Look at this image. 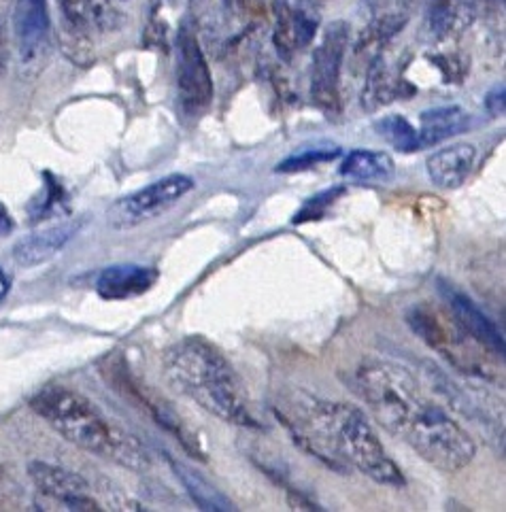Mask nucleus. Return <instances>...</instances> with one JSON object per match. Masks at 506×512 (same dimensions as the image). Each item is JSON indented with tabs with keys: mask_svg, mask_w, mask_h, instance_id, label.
Masks as SVG:
<instances>
[{
	"mask_svg": "<svg viewBox=\"0 0 506 512\" xmlns=\"http://www.w3.org/2000/svg\"><path fill=\"white\" fill-rule=\"evenodd\" d=\"M30 408L71 445L94 453L132 472L151 468V453L143 442L111 421L83 394L62 385H47L30 398Z\"/></svg>",
	"mask_w": 506,
	"mask_h": 512,
	"instance_id": "obj_4",
	"label": "nucleus"
},
{
	"mask_svg": "<svg viewBox=\"0 0 506 512\" xmlns=\"http://www.w3.org/2000/svg\"><path fill=\"white\" fill-rule=\"evenodd\" d=\"M66 209H69V194H66L64 185L58 181V177L49 173V170H45L41 192L28 204L30 224H39V221L52 219L64 213Z\"/></svg>",
	"mask_w": 506,
	"mask_h": 512,
	"instance_id": "obj_18",
	"label": "nucleus"
},
{
	"mask_svg": "<svg viewBox=\"0 0 506 512\" xmlns=\"http://www.w3.org/2000/svg\"><path fill=\"white\" fill-rule=\"evenodd\" d=\"M470 115L460 107H438L428 109L419 115V143L421 147H432L443 143L455 134H462L470 128Z\"/></svg>",
	"mask_w": 506,
	"mask_h": 512,
	"instance_id": "obj_16",
	"label": "nucleus"
},
{
	"mask_svg": "<svg viewBox=\"0 0 506 512\" xmlns=\"http://www.w3.org/2000/svg\"><path fill=\"white\" fill-rule=\"evenodd\" d=\"M7 292H9V279L5 275V270L0 268V300L7 296Z\"/></svg>",
	"mask_w": 506,
	"mask_h": 512,
	"instance_id": "obj_29",
	"label": "nucleus"
},
{
	"mask_svg": "<svg viewBox=\"0 0 506 512\" xmlns=\"http://www.w3.org/2000/svg\"><path fill=\"white\" fill-rule=\"evenodd\" d=\"M438 289L449 304V311L455 319V323L462 328L464 334H468L472 340H477L481 347L487 351H492L496 355H504V336L500 328L492 321V317H487L479 306L472 302L466 294H462L460 289H455L453 285L438 281Z\"/></svg>",
	"mask_w": 506,
	"mask_h": 512,
	"instance_id": "obj_10",
	"label": "nucleus"
},
{
	"mask_svg": "<svg viewBox=\"0 0 506 512\" xmlns=\"http://www.w3.org/2000/svg\"><path fill=\"white\" fill-rule=\"evenodd\" d=\"M177 96L188 117L207 111L213 100V77L200 43L188 22L177 32Z\"/></svg>",
	"mask_w": 506,
	"mask_h": 512,
	"instance_id": "obj_7",
	"label": "nucleus"
},
{
	"mask_svg": "<svg viewBox=\"0 0 506 512\" xmlns=\"http://www.w3.org/2000/svg\"><path fill=\"white\" fill-rule=\"evenodd\" d=\"M226 3H230V0H226Z\"/></svg>",
	"mask_w": 506,
	"mask_h": 512,
	"instance_id": "obj_34",
	"label": "nucleus"
},
{
	"mask_svg": "<svg viewBox=\"0 0 506 512\" xmlns=\"http://www.w3.org/2000/svg\"><path fill=\"white\" fill-rule=\"evenodd\" d=\"M415 5H417V0H398V7H400V11H404V13H409Z\"/></svg>",
	"mask_w": 506,
	"mask_h": 512,
	"instance_id": "obj_30",
	"label": "nucleus"
},
{
	"mask_svg": "<svg viewBox=\"0 0 506 512\" xmlns=\"http://www.w3.org/2000/svg\"><path fill=\"white\" fill-rule=\"evenodd\" d=\"M5 3V0H0V5H3Z\"/></svg>",
	"mask_w": 506,
	"mask_h": 512,
	"instance_id": "obj_33",
	"label": "nucleus"
},
{
	"mask_svg": "<svg viewBox=\"0 0 506 512\" xmlns=\"http://www.w3.org/2000/svg\"><path fill=\"white\" fill-rule=\"evenodd\" d=\"M160 279L158 270L139 264H115L96 279V292L105 300H128L147 294Z\"/></svg>",
	"mask_w": 506,
	"mask_h": 512,
	"instance_id": "obj_11",
	"label": "nucleus"
},
{
	"mask_svg": "<svg viewBox=\"0 0 506 512\" xmlns=\"http://www.w3.org/2000/svg\"><path fill=\"white\" fill-rule=\"evenodd\" d=\"M341 175L353 183H387L396 175V164L383 151L353 149L341 164Z\"/></svg>",
	"mask_w": 506,
	"mask_h": 512,
	"instance_id": "obj_15",
	"label": "nucleus"
},
{
	"mask_svg": "<svg viewBox=\"0 0 506 512\" xmlns=\"http://www.w3.org/2000/svg\"><path fill=\"white\" fill-rule=\"evenodd\" d=\"M315 3H322V0H315Z\"/></svg>",
	"mask_w": 506,
	"mask_h": 512,
	"instance_id": "obj_32",
	"label": "nucleus"
},
{
	"mask_svg": "<svg viewBox=\"0 0 506 512\" xmlns=\"http://www.w3.org/2000/svg\"><path fill=\"white\" fill-rule=\"evenodd\" d=\"M341 149L339 147H315V149H305L298 151L294 156L285 158L281 164H277V173H300V170H309L317 164L332 162L334 158H339Z\"/></svg>",
	"mask_w": 506,
	"mask_h": 512,
	"instance_id": "obj_21",
	"label": "nucleus"
},
{
	"mask_svg": "<svg viewBox=\"0 0 506 512\" xmlns=\"http://www.w3.org/2000/svg\"><path fill=\"white\" fill-rule=\"evenodd\" d=\"M168 466H171V470L175 472V476L181 481L185 491L190 493V498L196 502L200 510H211V512L236 510L234 504L224 496L222 491H219L215 485H211L205 476L198 474L190 466L177 462L173 457H168Z\"/></svg>",
	"mask_w": 506,
	"mask_h": 512,
	"instance_id": "obj_17",
	"label": "nucleus"
},
{
	"mask_svg": "<svg viewBox=\"0 0 506 512\" xmlns=\"http://www.w3.org/2000/svg\"><path fill=\"white\" fill-rule=\"evenodd\" d=\"M9 58H11V49H9V28H7L5 15L0 13V77H3V75L7 73Z\"/></svg>",
	"mask_w": 506,
	"mask_h": 512,
	"instance_id": "obj_26",
	"label": "nucleus"
},
{
	"mask_svg": "<svg viewBox=\"0 0 506 512\" xmlns=\"http://www.w3.org/2000/svg\"><path fill=\"white\" fill-rule=\"evenodd\" d=\"M162 374L179 396L196 402L202 411L243 428H260L239 374L209 340L188 336L168 347L162 355Z\"/></svg>",
	"mask_w": 506,
	"mask_h": 512,
	"instance_id": "obj_3",
	"label": "nucleus"
},
{
	"mask_svg": "<svg viewBox=\"0 0 506 512\" xmlns=\"http://www.w3.org/2000/svg\"><path fill=\"white\" fill-rule=\"evenodd\" d=\"M13 228H15V224H13V219H11V213L7 211V207H5L3 202H0V238L9 236L13 232Z\"/></svg>",
	"mask_w": 506,
	"mask_h": 512,
	"instance_id": "obj_27",
	"label": "nucleus"
},
{
	"mask_svg": "<svg viewBox=\"0 0 506 512\" xmlns=\"http://www.w3.org/2000/svg\"><path fill=\"white\" fill-rule=\"evenodd\" d=\"M504 98H506V92H504V85H496V88L489 90V94L485 96V109L487 113L492 117H500L504 115Z\"/></svg>",
	"mask_w": 506,
	"mask_h": 512,
	"instance_id": "obj_25",
	"label": "nucleus"
},
{
	"mask_svg": "<svg viewBox=\"0 0 506 512\" xmlns=\"http://www.w3.org/2000/svg\"><path fill=\"white\" fill-rule=\"evenodd\" d=\"M13 32L22 66H37L49 43L47 0H15Z\"/></svg>",
	"mask_w": 506,
	"mask_h": 512,
	"instance_id": "obj_9",
	"label": "nucleus"
},
{
	"mask_svg": "<svg viewBox=\"0 0 506 512\" xmlns=\"http://www.w3.org/2000/svg\"><path fill=\"white\" fill-rule=\"evenodd\" d=\"M296 442L309 453L345 472L349 466L370 481L387 487H404L402 470L385 451L381 438L358 406L317 398L296 400L290 415L277 413Z\"/></svg>",
	"mask_w": 506,
	"mask_h": 512,
	"instance_id": "obj_2",
	"label": "nucleus"
},
{
	"mask_svg": "<svg viewBox=\"0 0 506 512\" xmlns=\"http://www.w3.org/2000/svg\"><path fill=\"white\" fill-rule=\"evenodd\" d=\"M90 22L100 32H113L122 24V13L115 7L113 0H86Z\"/></svg>",
	"mask_w": 506,
	"mask_h": 512,
	"instance_id": "obj_24",
	"label": "nucleus"
},
{
	"mask_svg": "<svg viewBox=\"0 0 506 512\" xmlns=\"http://www.w3.org/2000/svg\"><path fill=\"white\" fill-rule=\"evenodd\" d=\"M483 3H498V0H483Z\"/></svg>",
	"mask_w": 506,
	"mask_h": 512,
	"instance_id": "obj_31",
	"label": "nucleus"
},
{
	"mask_svg": "<svg viewBox=\"0 0 506 512\" xmlns=\"http://www.w3.org/2000/svg\"><path fill=\"white\" fill-rule=\"evenodd\" d=\"M81 226V219H69L62 221L58 226L28 234L13 245V260L20 266H39L47 260H52L54 255L62 251V247L81 230Z\"/></svg>",
	"mask_w": 506,
	"mask_h": 512,
	"instance_id": "obj_13",
	"label": "nucleus"
},
{
	"mask_svg": "<svg viewBox=\"0 0 506 512\" xmlns=\"http://www.w3.org/2000/svg\"><path fill=\"white\" fill-rule=\"evenodd\" d=\"M364 3H366L368 11L373 13V15H379V13H383V9L387 7V0H364Z\"/></svg>",
	"mask_w": 506,
	"mask_h": 512,
	"instance_id": "obj_28",
	"label": "nucleus"
},
{
	"mask_svg": "<svg viewBox=\"0 0 506 512\" xmlns=\"http://www.w3.org/2000/svg\"><path fill=\"white\" fill-rule=\"evenodd\" d=\"M462 0H430L428 3V24L436 37H445L460 20Z\"/></svg>",
	"mask_w": 506,
	"mask_h": 512,
	"instance_id": "obj_22",
	"label": "nucleus"
},
{
	"mask_svg": "<svg viewBox=\"0 0 506 512\" xmlns=\"http://www.w3.org/2000/svg\"><path fill=\"white\" fill-rule=\"evenodd\" d=\"M377 130L381 132V136L387 143L402 153H413V151L421 149L419 132L415 130V126L409 122L407 117L387 115L377 124Z\"/></svg>",
	"mask_w": 506,
	"mask_h": 512,
	"instance_id": "obj_19",
	"label": "nucleus"
},
{
	"mask_svg": "<svg viewBox=\"0 0 506 512\" xmlns=\"http://www.w3.org/2000/svg\"><path fill=\"white\" fill-rule=\"evenodd\" d=\"M351 383L381 428L407 442L434 468L451 474L475 459V440L424 394L409 368L387 360H364L353 370Z\"/></svg>",
	"mask_w": 506,
	"mask_h": 512,
	"instance_id": "obj_1",
	"label": "nucleus"
},
{
	"mask_svg": "<svg viewBox=\"0 0 506 512\" xmlns=\"http://www.w3.org/2000/svg\"><path fill=\"white\" fill-rule=\"evenodd\" d=\"M347 43H349V24L341 20L332 22L324 32L322 43L317 45L313 54L311 100L328 119L339 117L343 111L341 71H343Z\"/></svg>",
	"mask_w": 506,
	"mask_h": 512,
	"instance_id": "obj_6",
	"label": "nucleus"
},
{
	"mask_svg": "<svg viewBox=\"0 0 506 512\" xmlns=\"http://www.w3.org/2000/svg\"><path fill=\"white\" fill-rule=\"evenodd\" d=\"M28 474L35 487L45 498L54 500L62 506V510H103L100 504L90 496V485L86 479H81L77 472L64 470L54 464L45 462H30Z\"/></svg>",
	"mask_w": 506,
	"mask_h": 512,
	"instance_id": "obj_8",
	"label": "nucleus"
},
{
	"mask_svg": "<svg viewBox=\"0 0 506 512\" xmlns=\"http://www.w3.org/2000/svg\"><path fill=\"white\" fill-rule=\"evenodd\" d=\"M194 185V179L188 175H168L160 181L149 183L143 190L113 202V207L107 213L109 226L115 230H130L147 224V221H154L168 209H173L183 196H188L194 190Z\"/></svg>",
	"mask_w": 506,
	"mask_h": 512,
	"instance_id": "obj_5",
	"label": "nucleus"
},
{
	"mask_svg": "<svg viewBox=\"0 0 506 512\" xmlns=\"http://www.w3.org/2000/svg\"><path fill=\"white\" fill-rule=\"evenodd\" d=\"M345 194V187H330V190L309 198L302 209L294 215V224H305V221H317L326 215V211Z\"/></svg>",
	"mask_w": 506,
	"mask_h": 512,
	"instance_id": "obj_23",
	"label": "nucleus"
},
{
	"mask_svg": "<svg viewBox=\"0 0 506 512\" xmlns=\"http://www.w3.org/2000/svg\"><path fill=\"white\" fill-rule=\"evenodd\" d=\"M275 47L283 60H292L298 51L296 43V28H294V15L288 0H275Z\"/></svg>",
	"mask_w": 506,
	"mask_h": 512,
	"instance_id": "obj_20",
	"label": "nucleus"
},
{
	"mask_svg": "<svg viewBox=\"0 0 506 512\" xmlns=\"http://www.w3.org/2000/svg\"><path fill=\"white\" fill-rule=\"evenodd\" d=\"M477 164V147L470 143H453L434 151L426 160L428 177L441 190H458Z\"/></svg>",
	"mask_w": 506,
	"mask_h": 512,
	"instance_id": "obj_12",
	"label": "nucleus"
},
{
	"mask_svg": "<svg viewBox=\"0 0 506 512\" xmlns=\"http://www.w3.org/2000/svg\"><path fill=\"white\" fill-rule=\"evenodd\" d=\"M56 5L62 17L64 54H69L79 64H86L92 58L88 3L86 0H56Z\"/></svg>",
	"mask_w": 506,
	"mask_h": 512,
	"instance_id": "obj_14",
	"label": "nucleus"
}]
</instances>
